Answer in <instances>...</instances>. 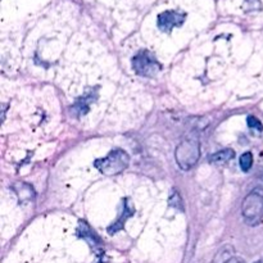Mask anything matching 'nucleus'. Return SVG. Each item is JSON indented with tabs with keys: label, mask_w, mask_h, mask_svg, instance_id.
Returning a JSON list of instances; mask_svg holds the SVG:
<instances>
[{
	"label": "nucleus",
	"mask_w": 263,
	"mask_h": 263,
	"mask_svg": "<svg viewBox=\"0 0 263 263\" xmlns=\"http://www.w3.org/2000/svg\"><path fill=\"white\" fill-rule=\"evenodd\" d=\"M200 158V144L197 136L190 135L185 138L181 143L177 145L175 151V159L176 163L182 171H189Z\"/></svg>",
	"instance_id": "f257e3e1"
},
{
	"label": "nucleus",
	"mask_w": 263,
	"mask_h": 263,
	"mask_svg": "<svg viewBox=\"0 0 263 263\" xmlns=\"http://www.w3.org/2000/svg\"><path fill=\"white\" fill-rule=\"evenodd\" d=\"M241 213L246 223L256 226L263 218V184L254 187L243 200Z\"/></svg>",
	"instance_id": "f03ea898"
},
{
	"label": "nucleus",
	"mask_w": 263,
	"mask_h": 263,
	"mask_svg": "<svg viewBox=\"0 0 263 263\" xmlns=\"http://www.w3.org/2000/svg\"><path fill=\"white\" fill-rule=\"evenodd\" d=\"M128 164H130V156L122 149H115L109 152L107 157L99 158L94 162V166L107 176L120 175L127 168Z\"/></svg>",
	"instance_id": "7ed1b4c3"
},
{
	"label": "nucleus",
	"mask_w": 263,
	"mask_h": 263,
	"mask_svg": "<svg viewBox=\"0 0 263 263\" xmlns=\"http://www.w3.org/2000/svg\"><path fill=\"white\" fill-rule=\"evenodd\" d=\"M133 69L143 77H154L162 69L161 63L149 50H140L133 58Z\"/></svg>",
	"instance_id": "20e7f679"
},
{
	"label": "nucleus",
	"mask_w": 263,
	"mask_h": 263,
	"mask_svg": "<svg viewBox=\"0 0 263 263\" xmlns=\"http://www.w3.org/2000/svg\"><path fill=\"white\" fill-rule=\"evenodd\" d=\"M186 20V14L177 10H166L158 15V27L163 32H171L175 27H180Z\"/></svg>",
	"instance_id": "39448f33"
},
{
	"label": "nucleus",
	"mask_w": 263,
	"mask_h": 263,
	"mask_svg": "<svg viewBox=\"0 0 263 263\" xmlns=\"http://www.w3.org/2000/svg\"><path fill=\"white\" fill-rule=\"evenodd\" d=\"M77 234H79L80 238L85 239V240L90 244L91 248L97 249L103 246L102 240H100L99 236L97 235V233H95V231L92 230V229L90 228L85 221H80L79 229H77Z\"/></svg>",
	"instance_id": "423d86ee"
},
{
	"label": "nucleus",
	"mask_w": 263,
	"mask_h": 263,
	"mask_svg": "<svg viewBox=\"0 0 263 263\" xmlns=\"http://www.w3.org/2000/svg\"><path fill=\"white\" fill-rule=\"evenodd\" d=\"M127 202H128L127 199L123 200V212L121 213V216L118 217V220L116 221L115 223H112V226H109V228H108V233L109 234H116L117 231L122 230L123 225H125V222L127 221V218L133 217L134 213H135V210H134V208H131L130 204H128Z\"/></svg>",
	"instance_id": "0eeeda50"
},
{
	"label": "nucleus",
	"mask_w": 263,
	"mask_h": 263,
	"mask_svg": "<svg viewBox=\"0 0 263 263\" xmlns=\"http://www.w3.org/2000/svg\"><path fill=\"white\" fill-rule=\"evenodd\" d=\"M235 157V152L233 149H222L220 152H216L210 157V162L213 164H223L230 162Z\"/></svg>",
	"instance_id": "6e6552de"
},
{
	"label": "nucleus",
	"mask_w": 263,
	"mask_h": 263,
	"mask_svg": "<svg viewBox=\"0 0 263 263\" xmlns=\"http://www.w3.org/2000/svg\"><path fill=\"white\" fill-rule=\"evenodd\" d=\"M95 98H92L91 94L85 95L84 98H81V99H79L74 103V105L72 107V110H73V113H79V116L86 115L90 109V103Z\"/></svg>",
	"instance_id": "1a4fd4ad"
},
{
	"label": "nucleus",
	"mask_w": 263,
	"mask_h": 263,
	"mask_svg": "<svg viewBox=\"0 0 263 263\" xmlns=\"http://www.w3.org/2000/svg\"><path fill=\"white\" fill-rule=\"evenodd\" d=\"M168 204L171 205L172 208H175V210L185 211L184 200H182L181 195L179 194V192H177V190H174V192L171 193V195H170V199H168Z\"/></svg>",
	"instance_id": "9d476101"
},
{
	"label": "nucleus",
	"mask_w": 263,
	"mask_h": 263,
	"mask_svg": "<svg viewBox=\"0 0 263 263\" xmlns=\"http://www.w3.org/2000/svg\"><path fill=\"white\" fill-rule=\"evenodd\" d=\"M239 164H240L241 171L248 172L253 166V154L251 152H246L244 154H241L240 159H239Z\"/></svg>",
	"instance_id": "9b49d317"
},
{
	"label": "nucleus",
	"mask_w": 263,
	"mask_h": 263,
	"mask_svg": "<svg viewBox=\"0 0 263 263\" xmlns=\"http://www.w3.org/2000/svg\"><path fill=\"white\" fill-rule=\"evenodd\" d=\"M247 123H248L249 127L253 128V130L263 131V125L261 123V121H259L258 118L254 117V116H249V117L247 118Z\"/></svg>",
	"instance_id": "f8f14e48"
},
{
	"label": "nucleus",
	"mask_w": 263,
	"mask_h": 263,
	"mask_svg": "<svg viewBox=\"0 0 263 263\" xmlns=\"http://www.w3.org/2000/svg\"><path fill=\"white\" fill-rule=\"evenodd\" d=\"M262 4L259 0H246V12H252V10H261Z\"/></svg>",
	"instance_id": "ddd939ff"
},
{
	"label": "nucleus",
	"mask_w": 263,
	"mask_h": 263,
	"mask_svg": "<svg viewBox=\"0 0 263 263\" xmlns=\"http://www.w3.org/2000/svg\"><path fill=\"white\" fill-rule=\"evenodd\" d=\"M225 263H246L244 262L243 258H240V257H231L229 261H226Z\"/></svg>",
	"instance_id": "4468645a"
},
{
	"label": "nucleus",
	"mask_w": 263,
	"mask_h": 263,
	"mask_svg": "<svg viewBox=\"0 0 263 263\" xmlns=\"http://www.w3.org/2000/svg\"><path fill=\"white\" fill-rule=\"evenodd\" d=\"M256 263H263V259H261V261H257Z\"/></svg>",
	"instance_id": "2eb2a0df"
}]
</instances>
